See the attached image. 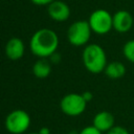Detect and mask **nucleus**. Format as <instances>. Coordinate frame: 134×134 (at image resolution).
Masks as SVG:
<instances>
[{"mask_svg":"<svg viewBox=\"0 0 134 134\" xmlns=\"http://www.w3.org/2000/svg\"><path fill=\"white\" fill-rule=\"evenodd\" d=\"M59 46V37L52 29H38L30 38L29 48L32 54L40 59L49 58L53 54Z\"/></svg>","mask_w":134,"mask_h":134,"instance_id":"nucleus-1","label":"nucleus"},{"mask_svg":"<svg viewBox=\"0 0 134 134\" xmlns=\"http://www.w3.org/2000/svg\"><path fill=\"white\" fill-rule=\"evenodd\" d=\"M82 60L85 68L94 74L104 72L108 62L104 48L95 43L87 44L82 53Z\"/></svg>","mask_w":134,"mask_h":134,"instance_id":"nucleus-2","label":"nucleus"},{"mask_svg":"<svg viewBox=\"0 0 134 134\" xmlns=\"http://www.w3.org/2000/svg\"><path fill=\"white\" fill-rule=\"evenodd\" d=\"M91 27L86 20H77L67 29V39L73 46H86L91 38Z\"/></svg>","mask_w":134,"mask_h":134,"instance_id":"nucleus-3","label":"nucleus"},{"mask_svg":"<svg viewBox=\"0 0 134 134\" xmlns=\"http://www.w3.org/2000/svg\"><path fill=\"white\" fill-rule=\"evenodd\" d=\"M87 21L92 32L96 35H107L113 29V15L104 8L93 10Z\"/></svg>","mask_w":134,"mask_h":134,"instance_id":"nucleus-4","label":"nucleus"},{"mask_svg":"<svg viewBox=\"0 0 134 134\" xmlns=\"http://www.w3.org/2000/svg\"><path fill=\"white\" fill-rule=\"evenodd\" d=\"M30 116L22 109H16L7 114L4 120L5 129L12 134H23L29 128Z\"/></svg>","mask_w":134,"mask_h":134,"instance_id":"nucleus-5","label":"nucleus"},{"mask_svg":"<svg viewBox=\"0 0 134 134\" xmlns=\"http://www.w3.org/2000/svg\"><path fill=\"white\" fill-rule=\"evenodd\" d=\"M61 110L68 116L81 115L87 107V102L80 93H68L60 102Z\"/></svg>","mask_w":134,"mask_h":134,"instance_id":"nucleus-6","label":"nucleus"},{"mask_svg":"<svg viewBox=\"0 0 134 134\" xmlns=\"http://www.w3.org/2000/svg\"><path fill=\"white\" fill-rule=\"evenodd\" d=\"M134 24L133 16L126 9H119L113 14V29L119 34H126L131 30Z\"/></svg>","mask_w":134,"mask_h":134,"instance_id":"nucleus-7","label":"nucleus"},{"mask_svg":"<svg viewBox=\"0 0 134 134\" xmlns=\"http://www.w3.org/2000/svg\"><path fill=\"white\" fill-rule=\"evenodd\" d=\"M48 16L55 22H64L70 17L69 5L61 0H54L47 6Z\"/></svg>","mask_w":134,"mask_h":134,"instance_id":"nucleus-8","label":"nucleus"},{"mask_svg":"<svg viewBox=\"0 0 134 134\" xmlns=\"http://www.w3.org/2000/svg\"><path fill=\"white\" fill-rule=\"evenodd\" d=\"M5 55L12 61H18L22 59L25 52V45L24 42L20 38H12L9 39L4 47Z\"/></svg>","mask_w":134,"mask_h":134,"instance_id":"nucleus-9","label":"nucleus"},{"mask_svg":"<svg viewBox=\"0 0 134 134\" xmlns=\"http://www.w3.org/2000/svg\"><path fill=\"white\" fill-rule=\"evenodd\" d=\"M115 119L114 115L109 112V111H99L97 112L92 120V126L95 127L98 131L103 132H108L111 128H113L115 125Z\"/></svg>","mask_w":134,"mask_h":134,"instance_id":"nucleus-10","label":"nucleus"},{"mask_svg":"<svg viewBox=\"0 0 134 134\" xmlns=\"http://www.w3.org/2000/svg\"><path fill=\"white\" fill-rule=\"evenodd\" d=\"M126 66L118 61H113L107 64L104 72L105 74L111 80H118L121 79L126 74Z\"/></svg>","mask_w":134,"mask_h":134,"instance_id":"nucleus-11","label":"nucleus"},{"mask_svg":"<svg viewBox=\"0 0 134 134\" xmlns=\"http://www.w3.org/2000/svg\"><path fill=\"white\" fill-rule=\"evenodd\" d=\"M51 72L50 62L46 59H39L32 66V73L38 79H46Z\"/></svg>","mask_w":134,"mask_h":134,"instance_id":"nucleus-12","label":"nucleus"},{"mask_svg":"<svg viewBox=\"0 0 134 134\" xmlns=\"http://www.w3.org/2000/svg\"><path fill=\"white\" fill-rule=\"evenodd\" d=\"M122 54L127 61L134 64V39L129 40L124 44Z\"/></svg>","mask_w":134,"mask_h":134,"instance_id":"nucleus-13","label":"nucleus"},{"mask_svg":"<svg viewBox=\"0 0 134 134\" xmlns=\"http://www.w3.org/2000/svg\"><path fill=\"white\" fill-rule=\"evenodd\" d=\"M106 134H130V132L122 126H114Z\"/></svg>","mask_w":134,"mask_h":134,"instance_id":"nucleus-14","label":"nucleus"},{"mask_svg":"<svg viewBox=\"0 0 134 134\" xmlns=\"http://www.w3.org/2000/svg\"><path fill=\"white\" fill-rule=\"evenodd\" d=\"M79 134H103V133L91 125V126H87V127L83 128Z\"/></svg>","mask_w":134,"mask_h":134,"instance_id":"nucleus-15","label":"nucleus"},{"mask_svg":"<svg viewBox=\"0 0 134 134\" xmlns=\"http://www.w3.org/2000/svg\"><path fill=\"white\" fill-rule=\"evenodd\" d=\"M34 4L36 5H49L51 2H53L54 0H30Z\"/></svg>","mask_w":134,"mask_h":134,"instance_id":"nucleus-16","label":"nucleus"},{"mask_svg":"<svg viewBox=\"0 0 134 134\" xmlns=\"http://www.w3.org/2000/svg\"><path fill=\"white\" fill-rule=\"evenodd\" d=\"M82 95H83L84 99H85L87 103H89V102L92 100V98H93V94H92V92H90V91H85L84 93H82Z\"/></svg>","mask_w":134,"mask_h":134,"instance_id":"nucleus-17","label":"nucleus"},{"mask_svg":"<svg viewBox=\"0 0 134 134\" xmlns=\"http://www.w3.org/2000/svg\"><path fill=\"white\" fill-rule=\"evenodd\" d=\"M49 58H50V62L51 63H59L61 61V55L59 53H57V51L53 54H51Z\"/></svg>","mask_w":134,"mask_h":134,"instance_id":"nucleus-18","label":"nucleus"},{"mask_svg":"<svg viewBox=\"0 0 134 134\" xmlns=\"http://www.w3.org/2000/svg\"><path fill=\"white\" fill-rule=\"evenodd\" d=\"M39 133L40 134H50V129L48 127H43L39 130Z\"/></svg>","mask_w":134,"mask_h":134,"instance_id":"nucleus-19","label":"nucleus"},{"mask_svg":"<svg viewBox=\"0 0 134 134\" xmlns=\"http://www.w3.org/2000/svg\"><path fill=\"white\" fill-rule=\"evenodd\" d=\"M28 134H40L39 132H35V133H28Z\"/></svg>","mask_w":134,"mask_h":134,"instance_id":"nucleus-20","label":"nucleus"}]
</instances>
